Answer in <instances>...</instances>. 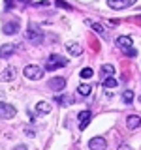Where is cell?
<instances>
[{"label":"cell","instance_id":"1","mask_svg":"<svg viewBox=\"0 0 141 150\" xmlns=\"http://www.w3.org/2000/svg\"><path fill=\"white\" fill-rule=\"evenodd\" d=\"M117 47L122 51V53H126V54H130V56H135L137 54V51L132 47V38L130 36H120V38H117Z\"/></svg>","mask_w":141,"mask_h":150},{"label":"cell","instance_id":"2","mask_svg":"<svg viewBox=\"0 0 141 150\" xmlns=\"http://www.w3.org/2000/svg\"><path fill=\"white\" fill-rule=\"evenodd\" d=\"M66 64H68V60H66L64 56L51 54L49 60H47V64H45V69H47V71H55V69H58V68H64Z\"/></svg>","mask_w":141,"mask_h":150},{"label":"cell","instance_id":"3","mask_svg":"<svg viewBox=\"0 0 141 150\" xmlns=\"http://www.w3.org/2000/svg\"><path fill=\"white\" fill-rule=\"evenodd\" d=\"M23 73H25V77H26V79H32V81H40V79L43 77V68H40V66H36V64H30V66H25Z\"/></svg>","mask_w":141,"mask_h":150},{"label":"cell","instance_id":"4","mask_svg":"<svg viewBox=\"0 0 141 150\" xmlns=\"http://www.w3.org/2000/svg\"><path fill=\"white\" fill-rule=\"evenodd\" d=\"M26 40H30L32 43H41V40H43V32L40 30V26L36 25H28V32H26Z\"/></svg>","mask_w":141,"mask_h":150},{"label":"cell","instance_id":"5","mask_svg":"<svg viewBox=\"0 0 141 150\" xmlns=\"http://www.w3.org/2000/svg\"><path fill=\"white\" fill-rule=\"evenodd\" d=\"M17 115V109L9 103H0V118L2 120H11Z\"/></svg>","mask_w":141,"mask_h":150},{"label":"cell","instance_id":"6","mask_svg":"<svg viewBox=\"0 0 141 150\" xmlns=\"http://www.w3.org/2000/svg\"><path fill=\"white\" fill-rule=\"evenodd\" d=\"M135 2H137V0H107V6H109L111 9L120 11V9H126V8L134 6Z\"/></svg>","mask_w":141,"mask_h":150},{"label":"cell","instance_id":"7","mask_svg":"<svg viewBox=\"0 0 141 150\" xmlns=\"http://www.w3.org/2000/svg\"><path fill=\"white\" fill-rule=\"evenodd\" d=\"M64 86H66V79L64 77H51L49 81H47V88H49V90L60 92V90H64Z\"/></svg>","mask_w":141,"mask_h":150},{"label":"cell","instance_id":"8","mask_svg":"<svg viewBox=\"0 0 141 150\" xmlns=\"http://www.w3.org/2000/svg\"><path fill=\"white\" fill-rule=\"evenodd\" d=\"M15 75H17V68L9 66V68H6V69H2V71H0V83L13 81V79H15Z\"/></svg>","mask_w":141,"mask_h":150},{"label":"cell","instance_id":"9","mask_svg":"<svg viewBox=\"0 0 141 150\" xmlns=\"http://www.w3.org/2000/svg\"><path fill=\"white\" fill-rule=\"evenodd\" d=\"M88 148L90 150H105L107 148V141L103 137H92L88 141Z\"/></svg>","mask_w":141,"mask_h":150},{"label":"cell","instance_id":"10","mask_svg":"<svg viewBox=\"0 0 141 150\" xmlns=\"http://www.w3.org/2000/svg\"><path fill=\"white\" fill-rule=\"evenodd\" d=\"M77 120H79V129H85L92 120V112L90 111H81L79 116H77Z\"/></svg>","mask_w":141,"mask_h":150},{"label":"cell","instance_id":"11","mask_svg":"<svg viewBox=\"0 0 141 150\" xmlns=\"http://www.w3.org/2000/svg\"><path fill=\"white\" fill-rule=\"evenodd\" d=\"M15 51H17V45H13V43L2 45V47H0V58H9Z\"/></svg>","mask_w":141,"mask_h":150},{"label":"cell","instance_id":"12","mask_svg":"<svg viewBox=\"0 0 141 150\" xmlns=\"http://www.w3.org/2000/svg\"><path fill=\"white\" fill-rule=\"evenodd\" d=\"M17 30H19V21L6 23V25L2 26V32H4L6 36H13V34H17Z\"/></svg>","mask_w":141,"mask_h":150},{"label":"cell","instance_id":"13","mask_svg":"<svg viewBox=\"0 0 141 150\" xmlns=\"http://www.w3.org/2000/svg\"><path fill=\"white\" fill-rule=\"evenodd\" d=\"M66 51H68V53L72 54V56H79V54L83 53L81 45H79L77 41H68V43H66Z\"/></svg>","mask_w":141,"mask_h":150},{"label":"cell","instance_id":"14","mask_svg":"<svg viewBox=\"0 0 141 150\" xmlns=\"http://www.w3.org/2000/svg\"><path fill=\"white\" fill-rule=\"evenodd\" d=\"M85 23H87V25L90 26V28H92L94 32H96L98 36H102L103 40H107V32H105V28H103V26L100 25V23H92V21H85Z\"/></svg>","mask_w":141,"mask_h":150},{"label":"cell","instance_id":"15","mask_svg":"<svg viewBox=\"0 0 141 150\" xmlns=\"http://www.w3.org/2000/svg\"><path fill=\"white\" fill-rule=\"evenodd\" d=\"M36 112H38V115H49V112H51V103L40 101V103L36 105Z\"/></svg>","mask_w":141,"mask_h":150},{"label":"cell","instance_id":"16","mask_svg":"<svg viewBox=\"0 0 141 150\" xmlns=\"http://www.w3.org/2000/svg\"><path fill=\"white\" fill-rule=\"evenodd\" d=\"M126 126H128V129H137V128H139V116H137V115L128 116V120H126Z\"/></svg>","mask_w":141,"mask_h":150},{"label":"cell","instance_id":"17","mask_svg":"<svg viewBox=\"0 0 141 150\" xmlns=\"http://www.w3.org/2000/svg\"><path fill=\"white\" fill-rule=\"evenodd\" d=\"M100 71H102L103 77H113L115 75V68H113V64H103Z\"/></svg>","mask_w":141,"mask_h":150},{"label":"cell","instance_id":"18","mask_svg":"<svg viewBox=\"0 0 141 150\" xmlns=\"http://www.w3.org/2000/svg\"><path fill=\"white\" fill-rule=\"evenodd\" d=\"M77 92H79V96H88V94L92 92V86H90V84H87V83H83V84H79V86H77Z\"/></svg>","mask_w":141,"mask_h":150},{"label":"cell","instance_id":"19","mask_svg":"<svg viewBox=\"0 0 141 150\" xmlns=\"http://www.w3.org/2000/svg\"><path fill=\"white\" fill-rule=\"evenodd\" d=\"M117 84H119V81H117L115 77H105L103 79V88H115Z\"/></svg>","mask_w":141,"mask_h":150},{"label":"cell","instance_id":"20","mask_svg":"<svg viewBox=\"0 0 141 150\" xmlns=\"http://www.w3.org/2000/svg\"><path fill=\"white\" fill-rule=\"evenodd\" d=\"M92 75H94L92 68H83V69H81V73H79V77H81V79H90Z\"/></svg>","mask_w":141,"mask_h":150},{"label":"cell","instance_id":"21","mask_svg":"<svg viewBox=\"0 0 141 150\" xmlns=\"http://www.w3.org/2000/svg\"><path fill=\"white\" fill-rule=\"evenodd\" d=\"M122 100H124V103H132V100H134V92H132V90H124Z\"/></svg>","mask_w":141,"mask_h":150},{"label":"cell","instance_id":"22","mask_svg":"<svg viewBox=\"0 0 141 150\" xmlns=\"http://www.w3.org/2000/svg\"><path fill=\"white\" fill-rule=\"evenodd\" d=\"M49 0H40V2H32V6H34V8H47V6H49Z\"/></svg>","mask_w":141,"mask_h":150},{"label":"cell","instance_id":"23","mask_svg":"<svg viewBox=\"0 0 141 150\" xmlns=\"http://www.w3.org/2000/svg\"><path fill=\"white\" fill-rule=\"evenodd\" d=\"M56 101L62 103V105H68V103H70V98H66V96H56Z\"/></svg>","mask_w":141,"mask_h":150},{"label":"cell","instance_id":"24","mask_svg":"<svg viewBox=\"0 0 141 150\" xmlns=\"http://www.w3.org/2000/svg\"><path fill=\"white\" fill-rule=\"evenodd\" d=\"M56 6H58V8H64V9H72V6H70V4H66V2H62V0H56Z\"/></svg>","mask_w":141,"mask_h":150},{"label":"cell","instance_id":"25","mask_svg":"<svg viewBox=\"0 0 141 150\" xmlns=\"http://www.w3.org/2000/svg\"><path fill=\"white\" fill-rule=\"evenodd\" d=\"M25 133L28 135V137H34V135H36V131H34V129H30V128H25Z\"/></svg>","mask_w":141,"mask_h":150},{"label":"cell","instance_id":"26","mask_svg":"<svg viewBox=\"0 0 141 150\" xmlns=\"http://www.w3.org/2000/svg\"><path fill=\"white\" fill-rule=\"evenodd\" d=\"M119 150H134V148H132V146H128V144H120V146H119Z\"/></svg>","mask_w":141,"mask_h":150},{"label":"cell","instance_id":"27","mask_svg":"<svg viewBox=\"0 0 141 150\" xmlns=\"http://www.w3.org/2000/svg\"><path fill=\"white\" fill-rule=\"evenodd\" d=\"M13 150H28V148L25 146V144H17V146H15V148H13Z\"/></svg>","mask_w":141,"mask_h":150},{"label":"cell","instance_id":"28","mask_svg":"<svg viewBox=\"0 0 141 150\" xmlns=\"http://www.w3.org/2000/svg\"><path fill=\"white\" fill-rule=\"evenodd\" d=\"M6 6H8V8L11 6V0H6Z\"/></svg>","mask_w":141,"mask_h":150}]
</instances>
